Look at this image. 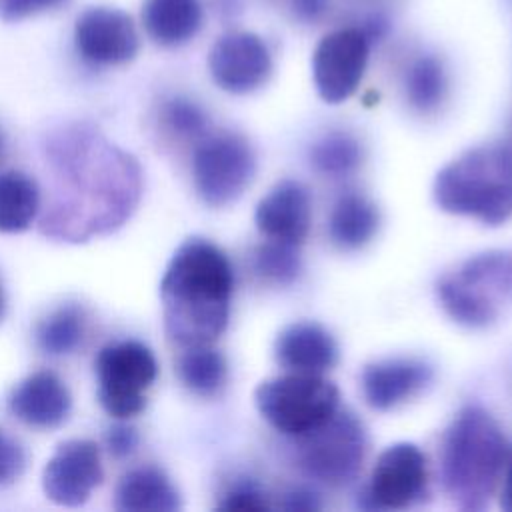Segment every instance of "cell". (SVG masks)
<instances>
[{
    "label": "cell",
    "mask_w": 512,
    "mask_h": 512,
    "mask_svg": "<svg viewBox=\"0 0 512 512\" xmlns=\"http://www.w3.org/2000/svg\"><path fill=\"white\" fill-rule=\"evenodd\" d=\"M444 312L466 328L492 326L512 304V250H484L436 282Z\"/></svg>",
    "instance_id": "5b68a950"
},
{
    "label": "cell",
    "mask_w": 512,
    "mask_h": 512,
    "mask_svg": "<svg viewBox=\"0 0 512 512\" xmlns=\"http://www.w3.org/2000/svg\"><path fill=\"white\" fill-rule=\"evenodd\" d=\"M428 480L424 452L412 442H396L380 452L366 490L368 508L400 510L416 502Z\"/></svg>",
    "instance_id": "7c38bea8"
},
{
    "label": "cell",
    "mask_w": 512,
    "mask_h": 512,
    "mask_svg": "<svg viewBox=\"0 0 512 512\" xmlns=\"http://www.w3.org/2000/svg\"><path fill=\"white\" fill-rule=\"evenodd\" d=\"M362 162L360 142L346 132H332L314 142L310 148V164L324 176H346Z\"/></svg>",
    "instance_id": "484cf974"
},
{
    "label": "cell",
    "mask_w": 512,
    "mask_h": 512,
    "mask_svg": "<svg viewBox=\"0 0 512 512\" xmlns=\"http://www.w3.org/2000/svg\"><path fill=\"white\" fill-rule=\"evenodd\" d=\"M98 402L116 420H130L146 408V390L158 376V362L148 346L122 340L104 346L94 362Z\"/></svg>",
    "instance_id": "52a82bcc"
},
{
    "label": "cell",
    "mask_w": 512,
    "mask_h": 512,
    "mask_svg": "<svg viewBox=\"0 0 512 512\" xmlns=\"http://www.w3.org/2000/svg\"><path fill=\"white\" fill-rule=\"evenodd\" d=\"M312 206L308 190L296 180L274 184L256 204L254 224L268 240L300 246L310 230Z\"/></svg>",
    "instance_id": "9a60e30c"
},
{
    "label": "cell",
    "mask_w": 512,
    "mask_h": 512,
    "mask_svg": "<svg viewBox=\"0 0 512 512\" xmlns=\"http://www.w3.org/2000/svg\"><path fill=\"white\" fill-rule=\"evenodd\" d=\"M330 0H290L294 16L302 22H316L328 12Z\"/></svg>",
    "instance_id": "d6a6232c"
},
{
    "label": "cell",
    "mask_w": 512,
    "mask_h": 512,
    "mask_svg": "<svg viewBox=\"0 0 512 512\" xmlns=\"http://www.w3.org/2000/svg\"><path fill=\"white\" fill-rule=\"evenodd\" d=\"M296 440L300 466L312 478L328 486H344L356 478L366 452V434L354 414L338 408L322 426Z\"/></svg>",
    "instance_id": "9c48e42d"
},
{
    "label": "cell",
    "mask_w": 512,
    "mask_h": 512,
    "mask_svg": "<svg viewBox=\"0 0 512 512\" xmlns=\"http://www.w3.org/2000/svg\"><path fill=\"white\" fill-rule=\"evenodd\" d=\"M406 98L418 112H434L448 90L444 64L430 54L418 56L406 72Z\"/></svg>",
    "instance_id": "d4e9b609"
},
{
    "label": "cell",
    "mask_w": 512,
    "mask_h": 512,
    "mask_svg": "<svg viewBox=\"0 0 512 512\" xmlns=\"http://www.w3.org/2000/svg\"><path fill=\"white\" fill-rule=\"evenodd\" d=\"M64 2L66 0H0V18L6 22H16L52 10Z\"/></svg>",
    "instance_id": "4dcf8cb0"
},
{
    "label": "cell",
    "mask_w": 512,
    "mask_h": 512,
    "mask_svg": "<svg viewBox=\"0 0 512 512\" xmlns=\"http://www.w3.org/2000/svg\"><path fill=\"white\" fill-rule=\"evenodd\" d=\"M432 380V368L418 358H386L366 364L360 374L364 400L374 410H392Z\"/></svg>",
    "instance_id": "2e32d148"
},
{
    "label": "cell",
    "mask_w": 512,
    "mask_h": 512,
    "mask_svg": "<svg viewBox=\"0 0 512 512\" xmlns=\"http://www.w3.org/2000/svg\"><path fill=\"white\" fill-rule=\"evenodd\" d=\"M26 468V452L22 444L0 428V486L16 482Z\"/></svg>",
    "instance_id": "f1b7e54d"
},
{
    "label": "cell",
    "mask_w": 512,
    "mask_h": 512,
    "mask_svg": "<svg viewBox=\"0 0 512 512\" xmlns=\"http://www.w3.org/2000/svg\"><path fill=\"white\" fill-rule=\"evenodd\" d=\"M4 148H6V142H4V134L0 132V160H2V156H4Z\"/></svg>",
    "instance_id": "8d00e7d4"
},
{
    "label": "cell",
    "mask_w": 512,
    "mask_h": 512,
    "mask_svg": "<svg viewBox=\"0 0 512 512\" xmlns=\"http://www.w3.org/2000/svg\"><path fill=\"white\" fill-rule=\"evenodd\" d=\"M102 454L96 442L74 438L62 442L42 470L44 496L66 508L82 506L102 484Z\"/></svg>",
    "instance_id": "8fae6325"
},
{
    "label": "cell",
    "mask_w": 512,
    "mask_h": 512,
    "mask_svg": "<svg viewBox=\"0 0 512 512\" xmlns=\"http://www.w3.org/2000/svg\"><path fill=\"white\" fill-rule=\"evenodd\" d=\"M78 54L98 66H118L130 62L140 46L132 18L108 6L84 10L74 26Z\"/></svg>",
    "instance_id": "5bb4252c"
},
{
    "label": "cell",
    "mask_w": 512,
    "mask_h": 512,
    "mask_svg": "<svg viewBox=\"0 0 512 512\" xmlns=\"http://www.w3.org/2000/svg\"><path fill=\"white\" fill-rule=\"evenodd\" d=\"M46 158L56 190L40 216V232L64 242H86L120 228L142 194L138 162L90 126L52 134Z\"/></svg>",
    "instance_id": "6da1fadb"
},
{
    "label": "cell",
    "mask_w": 512,
    "mask_h": 512,
    "mask_svg": "<svg viewBox=\"0 0 512 512\" xmlns=\"http://www.w3.org/2000/svg\"><path fill=\"white\" fill-rule=\"evenodd\" d=\"M254 268L262 278L274 284H292L302 270V262L296 246L268 240L258 246L254 254Z\"/></svg>",
    "instance_id": "4316f807"
},
{
    "label": "cell",
    "mask_w": 512,
    "mask_h": 512,
    "mask_svg": "<svg viewBox=\"0 0 512 512\" xmlns=\"http://www.w3.org/2000/svg\"><path fill=\"white\" fill-rule=\"evenodd\" d=\"M370 40L362 28L328 32L312 54V80L318 96L328 104L348 100L366 70Z\"/></svg>",
    "instance_id": "30bf717a"
},
{
    "label": "cell",
    "mask_w": 512,
    "mask_h": 512,
    "mask_svg": "<svg viewBox=\"0 0 512 512\" xmlns=\"http://www.w3.org/2000/svg\"><path fill=\"white\" fill-rule=\"evenodd\" d=\"M180 506L170 478L152 466L126 472L114 492V508L122 512H176Z\"/></svg>",
    "instance_id": "d6986e66"
},
{
    "label": "cell",
    "mask_w": 512,
    "mask_h": 512,
    "mask_svg": "<svg viewBox=\"0 0 512 512\" xmlns=\"http://www.w3.org/2000/svg\"><path fill=\"white\" fill-rule=\"evenodd\" d=\"M86 336V314L78 304H62L36 328V344L48 356L72 354Z\"/></svg>",
    "instance_id": "603a6c76"
},
{
    "label": "cell",
    "mask_w": 512,
    "mask_h": 512,
    "mask_svg": "<svg viewBox=\"0 0 512 512\" xmlns=\"http://www.w3.org/2000/svg\"><path fill=\"white\" fill-rule=\"evenodd\" d=\"M180 382L198 396H214L226 382L228 366L224 356L210 344L188 346L178 358Z\"/></svg>",
    "instance_id": "cb8c5ba5"
},
{
    "label": "cell",
    "mask_w": 512,
    "mask_h": 512,
    "mask_svg": "<svg viewBox=\"0 0 512 512\" xmlns=\"http://www.w3.org/2000/svg\"><path fill=\"white\" fill-rule=\"evenodd\" d=\"M40 212V188L18 170L0 172V232L18 234L32 226Z\"/></svg>",
    "instance_id": "7402d4cb"
},
{
    "label": "cell",
    "mask_w": 512,
    "mask_h": 512,
    "mask_svg": "<svg viewBox=\"0 0 512 512\" xmlns=\"http://www.w3.org/2000/svg\"><path fill=\"white\" fill-rule=\"evenodd\" d=\"M500 506L502 510L512 512V452L506 458L502 470V490H500Z\"/></svg>",
    "instance_id": "e575fe53"
},
{
    "label": "cell",
    "mask_w": 512,
    "mask_h": 512,
    "mask_svg": "<svg viewBox=\"0 0 512 512\" xmlns=\"http://www.w3.org/2000/svg\"><path fill=\"white\" fill-rule=\"evenodd\" d=\"M508 454V442L490 412L480 406L462 408L442 438L440 480L444 492L462 510L484 508Z\"/></svg>",
    "instance_id": "3957f363"
},
{
    "label": "cell",
    "mask_w": 512,
    "mask_h": 512,
    "mask_svg": "<svg viewBox=\"0 0 512 512\" xmlns=\"http://www.w3.org/2000/svg\"><path fill=\"white\" fill-rule=\"evenodd\" d=\"M142 24L160 46H180L196 36L202 26L200 0H146Z\"/></svg>",
    "instance_id": "ffe728a7"
},
{
    "label": "cell",
    "mask_w": 512,
    "mask_h": 512,
    "mask_svg": "<svg viewBox=\"0 0 512 512\" xmlns=\"http://www.w3.org/2000/svg\"><path fill=\"white\" fill-rule=\"evenodd\" d=\"M274 358L286 372L322 376L336 364L338 346L320 324L294 322L276 336Z\"/></svg>",
    "instance_id": "ac0fdd59"
},
{
    "label": "cell",
    "mask_w": 512,
    "mask_h": 512,
    "mask_svg": "<svg viewBox=\"0 0 512 512\" xmlns=\"http://www.w3.org/2000/svg\"><path fill=\"white\" fill-rule=\"evenodd\" d=\"M138 446V432L136 428L124 424V420H120V424L112 426L106 432V448L114 458H128L130 454H134Z\"/></svg>",
    "instance_id": "1f68e13d"
},
{
    "label": "cell",
    "mask_w": 512,
    "mask_h": 512,
    "mask_svg": "<svg viewBox=\"0 0 512 512\" xmlns=\"http://www.w3.org/2000/svg\"><path fill=\"white\" fill-rule=\"evenodd\" d=\"M270 504L266 500V494L262 490H258L254 484H236L234 488H230L220 504L218 510H226V512H260L266 510Z\"/></svg>",
    "instance_id": "f546056e"
},
{
    "label": "cell",
    "mask_w": 512,
    "mask_h": 512,
    "mask_svg": "<svg viewBox=\"0 0 512 512\" xmlns=\"http://www.w3.org/2000/svg\"><path fill=\"white\" fill-rule=\"evenodd\" d=\"M282 508L284 510H318L320 508V500L314 492L306 490V488H296L292 492H288L284 496V502H282Z\"/></svg>",
    "instance_id": "836d02e7"
},
{
    "label": "cell",
    "mask_w": 512,
    "mask_h": 512,
    "mask_svg": "<svg viewBox=\"0 0 512 512\" xmlns=\"http://www.w3.org/2000/svg\"><path fill=\"white\" fill-rule=\"evenodd\" d=\"M380 226V214L372 200L362 194H344L328 216V236L342 250L366 246Z\"/></svg>",
    "instance_id": "44dd1931"
},
{
    "label": "cell",
    "mask_w": 512,
    "mask_h": 512,
    "mask_svg": "<svg viewBox=\"0 0 512 512\" xmlns=\"http://www.w3.org/2000/svg\"><path fill=\"white\" fill-rule=\"evenodd\" d=\"M6 306H8V302H6V292H4V286H2V282H0V322H2L4 316H6Z\"/></svg>",
    "instance_id": "d590c367"
},
{
    "label": "cell",
    "mask_w": 512,
    "mask_h": 512,
    "mask_svg": "<svg viewBox=\"0 0 512 512\" xmlns=\"http://www.w3.org/2000/svg\"><path fill=\"white\" fill-rule=\"evenodd\" d=\"M162 120L166 128L180 138H200L206 134L208 116L192 100L174 96L162 108Z\"/></svg>",
    "instance_id": "83f0119b"
},
{
    "label": "cell",
    "mask_w": 512,
    "mask_h": 512,
    "mask_svg": "<svg viewBox=\"0 0 512 512\" xmlns=\"http://www.w3.org/2000/svg\"><path fill=\"white\" fill-rule=\"evenodd\" d=\"M254 406L272 428L300 438L334 416L340 392L320 374L288 372L262 380L254 388Z\"/></svg>",
    "instance_id": "8992f818"
},
{
    "label": "cell",
    "mask_w": 512,
    "mask_h": 512,
    "mask_svg": "<svg viewBox=\"0 0 512 512\" xmlns=\"http://www.w3.org/2000/svg\"><path fill=\"white\" fill-rule=\"evenodd\" d=\"M208 70L218 88L248 94L260 88L272 72V56L264 40L252 32L222 34L210 48Z\"/></svg>",
    "instance_id": "4fadbf2b"
},
{
    "label": "cell",
    "mask_w": 512,
    "mask_h": 512,
    "mask_svg": "<svg viewBox=\"0 0 512 512\" xmlns=\"http://www.w3.org/2000/svg\"><path fill=\"white\" fill-rule=\"evenodd\" d=\"M12 416L32 428H56L66 422L72 410L68 386L48 370L26 376L8 398Z\"/></svg>",
    "instance_id": "e0dca14e"
},
{
    "label": "cell",
    "mask_w": 512,
    "mask_h": 512,
    "mask_svg": "<svg viewBox=\"0 0 512 512\" xmlns=\"http://www.w3.org/2000/svg\"><path fill=\"white\" fill-rule=\"evenodd\" d=\"M232 288L228 256L210 240H184L160 280L168 338L184 348L212 344L226 330Z\"/></svg>",
    "instance_id": "7a4b0ae2"
},
{
    "label": "cell",
    "mask_w": 512,
    "mask_h": 512,
    "mask_svg": "<svg viewBox=\"0 0 512 512\" xmlns=\"http://www.w3.org/2000/svg\"><path fill=\"white\" fill-rule=\"evenodd\" d=\"M432 196L440 210L500 226L512 216V148H470L438 170Z\"/></svg>",
    "instance_id": "277c9868"
},
{
    "label": "cell",
    "mask_w": 512,
    "mask_h": 512,
    "mask_svg": "<svg viewBox=\"0 0 512 512\" xmlns=\"http://www.w3.org/2000/svg\"><path fill=\"white\" fill-rule=\"evenodd\" d=\"M256 174V154L250 142L234 132L200 140L192 156V180L198 198L212 208L236 202Z\"/></svg>",
    "instance_id": "ba28073f"
}]
</instances>
